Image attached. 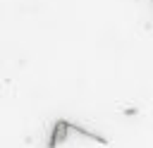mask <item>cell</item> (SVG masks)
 Instances as JSON below:
<instances>
[{
	"instance_id": "obj_1",
	"label": "cell",
	"mask_w": 153,
	"mask_h": 148,
	"mask_svg": "<svg viewBox=\"0 0 153 148\" xmlns=\"http://www.w3.org/2000/svg\"><path fill=\"white\" fill-rule=\"evenodd\" d=\"M69 136H84L86 141H91L96 146H103V148L110 146V141L105 136H100L96 131H88V129H84V127H79V124L69 122V119H57L53 124V131H50V138H48V148H60Z\"/></svg>"
}]
</instances>
